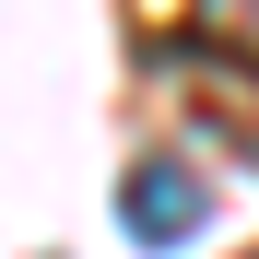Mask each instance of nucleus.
I'll use <instances>...</instances> for the list:
<instances>
[{
	"mask_svg": "<svg viewBox=\"0 0 259 259\" xmlns=\"http://www.w3.org/2000/svg\"><path fill=\"white\" fill-rule=\"evenodd\" d=\"M118 212H130V236H142V247H189V236L212 224V189H200L189 153H142V165L118 177Z\"/></svg>",
	"mask_w": 259,
	"mask_h": 259,
	"instance_id": "obj_1",
	"label": "nucleus"
},
{
	"mask_svg": "<svg viewBox=\"0 0 259 259\" xmlns=\"http://www.w3.org/2000/svg\"><path fill=\"white\" fill-rule=\"evenodd\" d=\"M200 35H212V48H247V59H259V0H200Z\"/></svg>",
	"mask_w": 259,
	"mask_h": 259,
	"instance_id": "obj_2",
	"label": "nucleus"
}]
</instances>
